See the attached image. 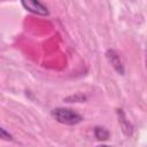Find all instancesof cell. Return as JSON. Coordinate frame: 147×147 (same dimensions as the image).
Segmentation results:
<instances>
[{
  "mask_svg": "<svg viewBox=\"0 0 147 147\" xmlns=\"http://www.w3.org/2000/svg\"><path fill=\"white\" fill-rule=\"evenodd\" d=\"M51 115L53 116L55 121H57L61 124H65V125H76L84 119L83 116L78 114L77 111H75L74 109L62 108V107L53 109Z\"/></svg>",
  "mask_w": 147,
  "mask_h": 147,
  "instance_id": "obj_1",
  "label": "cell"
},
{
  "mask_svg": "<svg viewBox=\"0 0 147 147\" xmlns=\"http://www.w3.org/2000/svg\"><path fill=\"white\" fill-rule=\"evenodd\" d=\"M21 3L25 10H28L32 14L40 15V16H47L49 14L47 6H45L39 0H21Z\"/></svg>",
  "mask_w": 147,
  "mask_h": 147,
  "instance_id": "obj_2",
  "label": "cell"
},
{
  "mask_svg": "<svg viewBox=\"0 0 147 147\" xmlns=\"http://www.w3.org/2000/svg\"><path fill=\"white\" fill-rule=\"evenodd\" d=\"M106 56L109 61V63L113 65V68L115 69V71L119 75H124V64L118 55V53L115 49H108L106 52Z\"/></svg>",
  "mask_w": 147,
  "mask_h": 147,
  "instance_id": "obj_3",
  "label": "cell"
},
{
  "mask_svg": "<svg viewBox=\"0 0 147 147\" xmlns=\"http://www.w3.org/2000/svg\"><path fill=\"white\" fill-rule=\"evenodd\" d=\"M117 115H118V123L122 127V131L125 136L131 137L133 133V125L129 122V119L126 118L123 109H117Z\"/></svg>",
  "mask_w": 147,
  "mask_h": 147,
  "instance_id": "obj_4",
  "label": "cell"
},
{
  "mask_svg": "<svg viewBox=\"0 0 147 147\" xmlns=\"http://www.w3.org/2000/svg\"><path fill=\"white\" fill-rule=\"evenodd\" d=\"M93 132H94V137L99 141H106L110 137V132L106 127H103V126H95Z\"/></svg>",
  "mask_w": 147,
  "mask_h": 147,
  "instance_id": "obj_5",
  "label": "cell"
},
{
  "mask_svg": "<svg viewBox=\"0 0 147 147\" xmlns=\"http://www.w3.org/2000/svg\"><path fill=\"white\" fill-rule=\"evenodd\" d=\"M86 99H87L86 95L80 94V93H77V94H75V95H70V96L65 98L64 101H65V102H82V101H85Z\"/></svg>",
  "mask_w": 147,
  "mask_h": 147,
  "instance_id": "obj_6",
  "label": "cell"
},
{
  "mask_svg": "<svg viewBox=\"0 0 147 147\" xmlns=\"http://www.w3.org/2000/svg\"><path fill=\"white\" fill-rule=\"evenodd\" d=\"M0 139L7 140V141H11V140H13V136H11L7 130H5L3 127L0 126Z\"/></svg>",
  "mask_w": 147,
  "mask_h": 147,
  "instance_id": "obj_7",
  "label": "cell"
}]
</instances>
